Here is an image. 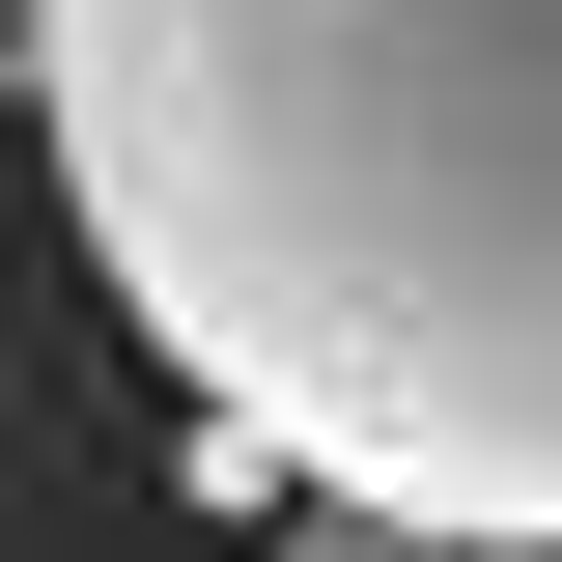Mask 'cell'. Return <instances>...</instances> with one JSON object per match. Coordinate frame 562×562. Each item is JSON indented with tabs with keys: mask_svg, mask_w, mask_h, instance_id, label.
I'll list each match as a JSON object with an SVG mask.
<instances>
[{
	"mask_svg": "<svg viewBox=\"0 0 562 562\" xmlns=\"http://www.w3.org/2000/svg\"><path fill=\"white\" fill-rule=\"evenodd\" d=\"M0 113H29V0H0Z\"/></svg>",
	"mask_w": 562,
	"mask_h": 562,
	"instance_id": "3",
	"label": "cell"
},
{
	"mask_svg": "<svg viewBox=\"0 0 562 562\" xmlns=\"http://www.w3.org/2000/svg\"><path fill=\"white\" fill-rule=\"evenodd\" d=\"M140 366L422 562H562V0H29Z\"/></svg>",
	"mask_w": 562,
	"mask_h": 562,
	"instance_id": "1",
	"label": "cell"
},
{
	"mask_svg": "<svg viewBox=\"0 0 562 562\" xmlns=\"http://www.w3.org/2000/svg\"><path fill=\"white\" fill-rule=\"evenodd\" d=\"M254 562H422V535H366V506H310V535H254Z\"/></svg>",
	"mask_w": 562,
	"mask_h": 562,
	"instance_id": "2",
	"label": "cell"
}]
</instances>
